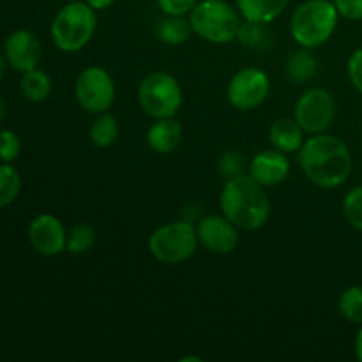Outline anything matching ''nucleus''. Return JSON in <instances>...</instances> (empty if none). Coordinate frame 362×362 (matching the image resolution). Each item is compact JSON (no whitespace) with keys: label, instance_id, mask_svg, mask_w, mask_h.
<instances>
[{"label":"nucleus","instance_id":"1","mask_svg":"<svg viewBox=\"0 0 362 362\" xmlns=\"http://www.w3.org/2000/svg\"><path fill=\"white\" fill-rule=\"evenodd\" d=\"M299 165L315 186L334 189L352 175V154L343 140L332 134H311L299 151Z\"/></svg>","mask_w":362,"mask_h":362},{"label":"nucleus","instance_id":"2","mask_svg":"<svg viewBox=\"0 0 362 362\" xmlns=\"http://www.w3.org/2000/svg\"><path fill=\"white\" fill-rule=\"evenodd\" d=\"M223 216L230 219L239 230H258L269 221L271 200L264 186L247 173L226 179L219 197Z\"/></svg>","mask_w":362,"mask_h":362},{"label":"nucleus","instance_id":"3","mask_svg":"<svg viewBox=\"0 0 362 362\" xmlns=\"http://www.w3.org/2000/svg\"><path fill=\"white\" fill-rule=\"evenodd\" d=\"M339 13L331 0H306L292 14L290 34L304 48L325 45L338 27Z\"/></svg>","mask_w":362,"mask_h":362},{"label":"nucleus","instance_id":"4","mask_svg":"<svg viewBox=\"0 0 362 362\" xmlns=\"http://www.w3.org/2000/svg\"><path fill=\"white\" fill-rule=\"evenodd\" d=\"M98 28V14L87 2H66L52 21V39L66 53L80 52Z\"/></svg>","mask_w":362,"mask_h":362},{"label":"nucleus","instance_id":"5","mask_svg":"<svg viewBox=\"0 0 362 362\" xmlns=\"http://www.w3.org/2000/svg\"><path fill=\"white\" fill-rule=\"evenodd\" d=\"M194 34L214 45H226L237 39L240 20L239 11L225 0H202L189 13Z\"/></svg>","mask_w":362,"mask_h":362},{"label":"nucleus","instance_id":"6","mask_svg":"<svg viewBox=\"0 0 362 362\" xmlns=\"http://www.w3.org/2000/svg\"><path fill=\"white\" fill-rule=\"evenodd\" d=\"M138 101L152 119L175 117L184 101L182 87L170 73L154 71L141 80L138 87Z\"/></svg>","mask_w":362,"mask_h":362},{"label":"nucleus","instance_id":"7","mask_svg":"<svg viewBox=\"0 0 362 362\" xmlns=\"http://www.w3.org/2000/svg\"><path fill=\"white\" fill-rule=\"evenodd\" d=\"M198 244L197 226L189 221H175L154 230L148 239V250L161 264L175 265L189 260Z\"/></svg>","mask_w":362,"mask_h":362},{"label":"nucleus","instance_id":"8","mask_svg":"<svg viewBox=\"0 0 362 362\" xmlns=\"http://www.w3.org/2000/svg\"><path fill=\"white\" fill-rule=\"evenodd\" d=\"M74 95L85 112L99 115L108 112L115 101V81L105 67L90 66L78 74Z\"/></svg>","mask_w":362,"mask_h":362},{"label":"nucleus","instance_id":"9","mask_svg":"<svg viewBox=\"0 0 362 362\" xmlns=\"http://www.w3.org/2000/svg\"><path fill=\"white\" fill-rule=\"evenodd\" d=\"M293 119L306 134L325 133L336 119L334 98L325 88H310L297 99Z\"/></svg>","mask_w":362,"mask_h":362},{"label":"nucleus","instance_id":"10","mask_svg":"<svg viewBox=\"0 0 362 362\" xmlns=\"http://www.w3.org/2000/svg\"><path fill=\"white\" fill-rule=\"evenodd\" d=\"M269 90H271V81L267 73L257 67H244L237 71L230 80L226 98L233 108L240 112H251L264 105Z\"/></svg>","mask_w":362,"mask_h":362},{"label":"nucleus","instance_id":"11","mask_svg":"<svg viewBox=\"0 0 362 362\" xmlns=\"http://www.w3.org/2000/svg\"><path fill=\"white\" fill-rule=\"evenodd\" d=\"M198 243L216 255H228L239 246V228L226 216H205L197 226Z\"/></svg>","mask_w":362,"mask_h":362},{"label":"nucleus","instance_id":"12","mask_svg":"<svg viewBox=\"0 0 362 362\" xmlns=\"http://www.w3.org/2000/svg\"><path fill=\"white\" fill-rule=\"evenodd\" d=\"M28 240L42 257H57L67 246V232L62 221L52 214H39L28 225Z\"/></svg>","mask_w":362,"mask_h":362},{"label":"nucleus","instance_id":"13","mask_svg":"<svg viewBox=\"0 0 362 362\" xmlns=\"http://www.w3.org/2000/svg\"><path fill=\"white\" fill-rule=\"evenodd\" d=\"M4 52H6L7 64L20 73L35 69L42 57L41 42L30 30L13 32L6 39Z\"/></svg>","mask_w":362,"mask_h":362},{"label":"nucleus","instance_id":"14","mask_svg":"<svg viewBox=\"0 0 362 362\" xmlns=\"http://www.w3.org/2000/svg\"><path fill=\"white\" fill-rule=\"evenodd\" d=\"M290 161L286 154L279 151L258 152L250 163V175L264 187L278 186L288 177Z\"/></svg>","mask_w":362,"mask_h":362},{"label":"nucleus","instance_id":"15","mask_svg":"<svg viewBox=\"0 0 362 362\" xmlns=\"http://www.w3.org/2000/svg\"><path fill=\"white\" fill-rule=\"evenodd\" d=\"M182 124L175 117L156 119L147 131V145L156 154H172L182 144Z\"/></svg>","mask_w":362,"mask_h":362},{"label":"nucleus","instance_id":"16","mask_svg":"<svg viewBox=\"0 0 362 362\" xmlns=\"http://www.w3.org/2000/svg\"><path fill=\"white\" fill-rule=\"evenodd\" d=\"M269 140L276 151L283 154H293L303 147L304 131L296 119H279L269 129Z\"/></svg>","mask_w":362,"mask_h":362},{"label":"nucleus","instance_id":"17","mask_svg":"<svg viewBox=\"0 0 362 362\" xmlns=\"http://www.w3.org/2000/svg\"><path fill=\"white\" fill-rule=\"evenodd\" d=\"M290 0H237L239 14L247 21L257 23H271L283 11Z\"/></svg>","mask_w":362,"mask_h":362},{"label":"nucleus","instance_id":"18","mask_svg":"<svg viewBox=\"0 0 362 362\" xmlns=\"http://www.w3.org/2000/svg\"><path fill=\"white\" fill-rule=\"evenodd\" d=\"M285 67L286 76L290 78V81H293V83H306V81L313 80V76L317 74L318 62L311 48L300 46L299 49L290 53Z\"/></svg>","mask_w":362,"mask_h":362},{"label":"nucleus","instance_id":"19","mask_svg":"<svg viewBox=\"0 0 362 362\" xmlns=\"http://www.w3.org/2000/svg\"><path fill=\"white\" fill-rule=\"evenodd\" d=\"M21 92H23L25 98L32 103H39L48 99V95L52 94V78L48 76V73L41 69H30L25 71L23 76H21Z\"/></svg>","mask_w":362,"mask_h":362},{"label":"nucleus","instance_id":"20","mask_svg":"<svg viewBox=\"0 0 362 362\" xmlns=\"http://www.w3.org/2000/svg\"><path fill=\"white\" fill-rule=\"evenodd\" d=\"M88 138H90L92 145L98 148L112 147L119 138V124H117L115 117L108 112L99 113V117L88 129Z\"/></svg>","mask_w":362,"mask_h":362},{"label":"nucleus","instance_id":"21","mask_svg":"<svg viewBox=\"0 0 362 362\" xmlns=\"http://www.w3.org/2000/svg\"><path fill=\"white\" fill-rule=\"evenodd\" d=\"M191 32H193V28H191L189 20H184V16H166L158 25L159 41L168 46L186 42L189 39Z\"/></svg>","mask_w":362,"mask_h":362},{"label":"nucleus","instance_id":"22","mask_svg":"<svg viewBox=\"0 0 362 362\" xmlns=\"http://www.w3.org/2000/svg\"><path fill=\"white\" fill-rule=\"evenodd\" d=\"M338 310L346 322L362 325V286H349L339 297Z\"/></svg>","mask_w":362,"mask_h":362},{"label":"nucleus","instance_id":"23","mask_svg":"<svg viewBox=\"0 0 362 362\" xmlns=\"http://www.w3.org/2000/svg\"><path fill=\"white\" fill-rule=\"evenodd\" d=\"M95 244V230L94 226L87 225V223H80V225L73 226V230L67 235V246L66 251L71 255H83L90 251Z\"/></svg>","mask_w":362,"mask_h":362},{"label":"nucleus","instance_id":"24","mask_svg":"<svg viewBox=\"0 0 362 362\" xmlns=\"http://www.w3.org/2000/svg\"><path fill=\"white\" fill-rule=\"evenodd\" d=\"M21 189L20 173L9 165H0V207L13 204Z\"/></svg>","mask_w":362,"mask_h":362},{"label":"nucleus","instance_id":"25","mask_svg":"<svg viewBox=\"0 0 362 362\" xmlns=\"http://www.w3.org/2000/svg\"><path fill=\"white\" fill-rule=\"evenodd\" d=\"M343 214L354 228L362 232V186L354 187L346 193L343 200Z\"/></svg>","mask_w":362,"mask_h":362},{"label":"nucleus","instance_id":"26","mask_svg":"<svg viewBox=\"0 0 362 362\" xmlns=\"http://www.w3.org/2000/svg\"><path fill=\"white\" fill-rule=\"evenodd\" d=\"M237 39L246 48H258L262 42L265 41V27L264 23H257V21L244 20L240 23L239 32H237Z\"/></svg>","mask_w":362,"mask_h":362},{"label":"nucleus","instance_id":"27","mask_svg":"<svg viewBox=\"0 0 362 362\" xmlns=\"http://www.w3.org/2000/svg\"><path fill=\"white\" fill-rule=\"evenodd\" d=\"M21 141L14 131H2L0 133V159L4 163H11L20 156Z\"/></svg>","mask_w":362,"mask_h":362},{"label":"nucleus","instance_id":"28","mask_svg":"<svg viewBox=\"0 0 362 362\" xmlns=\"http://www.w3.org/2000/svg\"><path fill=\"white\" fill-rule=\"evenodd\" d=\"M218 170L221 173V177H225V179H232V177L239 175L240 170H243V158L239 156V152L226 151L219 158Z\"/></svg>","mask_w":362,"mask_h":362},{"label":"nucleus","instance_id":"29","mask_svg":"<svg viewBox=\"0 0 362 362\" xmlns=\"http://www.w3.org/2000/svg\"><path fill=\"white\" fill-rule=\"evenodd\" d=\"M166 16H186L193 11L198 0H156Z\"/></svg>","mask_w":362,"mask_h":362},{"label":"nucleus","instance_id":"30","mask_svg":"<svg viewBox=\"0 0 362 362\" xmlns=\"http://www.w3.org/2000/svg\"><path fill=\"white\" fill-rule=\"evenodd\" d=\"M349 78L352 87L362 94V48H357L349 59Z\"/></svg>","mask_w":362,"mask_h":362},{"label":"nucleus","instance_id":"31","mask_svg":"<svg viewBox=\"0 0 362 362\" xmlns=\"http://www.w3.org/2000/svg\"><path fill=\"white\" fill-rule=\"evenodd\" d=\"M339 16L346 20H362V0H332Z\"/></svg>","mask_w":362,"mask_h":362},{"label":"nucleus","instance_id":"32","mask_svg":"<svg viewBox=\"0 0 362 362\" xmlns=\"http://www.w3.org/2000/svg\"><path fill=\"white\" fill-rule=\"evenodd\" d=\"M85 2H87L92 9L103 11V9H108L110 6H113L115 0H85Z\"/></svg>","mask_w":362,"mask_h":362},{"label":"nucleus","instance_id":"33","mask_svg":"<svg viewBox=\"0 0 362 362\" xmlns=\"http://www.w3.org/2000/svg\"><path fill=\"white\" fill-rule=\"evenodd\" d=\"M354 349H356V357L357 361L362 362V325L359 327L356 334V341H354Z\"/></svg>","mask_w":362,"mask_h":362},{"label":"nucleus","instance_id":"34","mask_svg":"<svg viewBox=\"0 0 362 362\" xmlns=\"http://www.w3.org/2000/svg\"><path fill=\"white\" fill-rule=\"evenodd\" d=\"M6 64H7L6 55H2V53H0V80H2L4 74H6Z\"/></svg>","mask_w":362,"mask_h":362},{"label":"nucleus","instance_id":"35","mask_svg":"<svg viewBox=\"0 0 362 362\" xmlns=\"http://www.w3.org/2000/svg\"><path fill=\"white\" fill-rule=\"evenodd\" d=\"M4 115H6V103H4L2 95H0V124H2Z\"/></svg>","mask_w":362,"mask_h":362},{"label":"nucleus","instance_id":"36","mask_svg":"<svg viewBox=\"0 0 362 362\" xmlns=\"http://www.w3.org/2000/svg\"><path fill=\"white\" fill-rule=\"evenodd\" d=\"M187 361H194V362H202L200 357L191 356V357H180V362H187Z\"/></svg>","mask_w":362,"mask_h":362},{"label":"nucleus","instance_id":"37","mask_svg":"<svg viewBox=\"0 0 362 362\" xmlns=\"http://www.w3.org/2000/svg\"><path fill=\"white\" fill-rule=\"evenodd\" d=\"M66 2H80V0H66Z\"/></svg>","mask_w":362,"mask_h":362}]
</instances>
